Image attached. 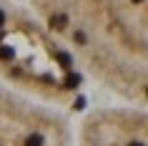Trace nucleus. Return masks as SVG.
<instances>
[{
	"label": "nucleus",
	"mask_w": 148,
	"mask_h": 146,
	"mask_svg": "<svg viewBox=\"0 0 148 146\" xmlns=\"http://www.w3.org/2000/svg\"><path fill=\"white\" fill-rule=\"evenodd\" d=\"M78 146H146V108L136 103L93 108L80 123Z\"/></svg>",
	"instance_id": "4"
},
{
	"label": "nucleus",
	"mask_w": 148,
	"mask_h": 146,
	"mask_svg": "<svg viewBox=\"0 0 148 146\" xmlns=\"http://www.w3.org/2000/svg\"><path fill=\"white\" fill-rule=\"evenodd\" d=\"M0 146H75L68 118L0 81Z\"/></svg>",
	"instance_id": "3"
},
{
	"label": "nucleus",
	"mask_w": 148,
	"mask_h": 146,
	"mask_svg": "<svg viewBox=\"0 0 148 146\" xmlns=\"http://www.w3.org/2000/svg\"><path fill=\"white\" fill-rule=\"evenodd\" d=\"M0 81L48 106L78 98L83 71L25 3H0Z\"/></svg>",
	"instance_id": "2"
},
{
	"label": "nucleus",
	"mask_w": 148,
	"mask_h": 146,
	"mask_svg": "<svg viewBox=\"0 0 148 146\" xmlns=\"http://www.w3.org/2000/svg\"><path fill=\"white\" fill-rule=\"evenodd\" d=\"M83 76L125 103L146 106L148 0H23Z\"/></svg>",
	"instance_id": "1"
}]
</instances>
